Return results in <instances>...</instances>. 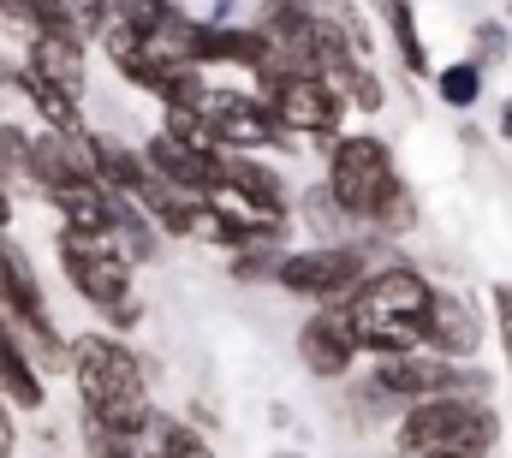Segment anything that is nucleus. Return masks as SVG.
<instances>
[{"instance_id":"38","label":"nucleus","mask_w":512,"mask_h":458,"mask_svg":"<svg viewBox=\"0 0 512 458\" xmlns=\"http://www.w3.org/2000/svg\"><path fill=\"white\" fill-rule=\"evenodd\" d=\"M274 458H304V453H274Z\"/></svg>"},{"instance_id":"9","label":"nucleus","mask_w":512,"mask_h":458,"mask_svg":"<svg viewBox=\"0 0 512 458\" xmlns=\"http://www.w3.org/2000/svg\"><path fill=\"white\" fill-rule=\"evenodd\" d=\"M399 405H417V399H435V393H489V375L477 363H453V357H435V351H399V357H376L370 369Z\"/></svg>"},{"instance_id":"17","label":"nucleus","mask_w":512,"mask_h":458,"mask_svg":"<svg viewBox=\"0 0 512 458\" xmlns=\"http://www.w3.org/2000/svg\"><path fill=\"white\" fill-rule=\"evenodd\" d=\"M90 149H96V179H102L108 191L137 197V191L149 185V161H143V149H137V143L114 137V131H90Z\"/></svg>"},{"instance_id":"30","label":"nucleus","mask_w":512,"mask_h":458,"mask_svg":"<svg viewBox=\"0 0 512 458\" xmlns=\"http://www.w3.org/2000/svg\"><path fill=\"white\" fill-rule=\"evenodd\" d=\"M346 102H352V114H382L387 108V84H382V72H376V60H364L346 78Z\"/></svg>"},{"instance_id":"37","label":"nucleus","mask_w":512,"mask_h":458,"mask_svg":"<svg viewBox=\"0 0 512 458\" xmlns=\"http://www.w3.org/2000/svg\"><path fill=\"white\" fill-rule=\"evenodd\" d=\"M423 458H489V453H423Z\"/></svg>"},{"instance_id":"2","label":"nucleus","mask_w":512,"mask_h":458,"mask_svg":"<svg viewBox=\"0 0 512 458\" xmlns=\"http://www.w3.org/2000/svg\"><path fill=\"white\" fill-rule=\"evenodd\" d=\"M340 304L352 310L364 357H399V351H423V316L435 304V286L411 262H376L364 286Z\"/></svg>"},{"instance_id":"34","label":"nucleus","mask_w":512,"mask_h":458,"mask_svg":"<svg viewBox=\"0 0 512 458\" xmlns=\"http://www.w3.org/2000/svg\"><path fill=\"white\" fill-rule=\"evenodd\" d=\"M18 453V429H12V405L0 399V458H12Z\"/></svg>"},{"instance_id":"28","label":"nucleus","mask_w":512,"mask_h":458,"mask_svg":"<svg viewBox=\"0 0 512 458\" xmlns=\"http://www.w3.org/2000/svg\"><path fill=\"white\" fill-rule=\"evenodd\" d=\"M155 131H167V137H179V143H197V149H221L215 143V125L203 108H161V125Z\"/></svg>"},{"instance_id":"24","label":"nucleus","mask_w":512,"mask_h":458,"mask_svg":"<svg viewBox=\"0 0 512 458\" xmlns=\"http://www.w3.org/2000/svg\"><path fill=\"white\" fill-rule=\"evenodd\" d=\"M435 78V96H441V108H453V114H471L477 102H483V84H489V72L465 54V60H447L441 72H429Z\"/></svg>"},{"instance_id":"33","label":"nucleus","mask_w":512,"mask_h":458,"mask_svg":"<svg viewBox=\"0 0 512 458\" xmlns=\"http://www.w3.org/2000/svg\"><path fill=\"white\" fill-rule=\"evenodd\" d=\"M495 340H501V357H507V375H512V280H495Z\"/></svg>"},{"instance_id":"15","label":"nucleus","mask_w":512,"mask_h":458,"mask_svg":"<svg viewBox=\"0 0 512 458\" xmlns=\"http://www.w3.org/2000/svg\"><path fill=\"white\" fill-rule=\"evenodd\" d=\"M48 209L66 232H114V191L102 179H72L60 191H48Z\"/></svg>"},{"instance_id":"23","label":"nucleus","mask_w":512,"mask_h":458,"mask_svg":"<svg viewBox=\"0 0 512 458\" xmlns=\"http://www.w3.org/2000/svg\"><path fill=\"white\" fill-rule=\"evenodd\" d=\"M0 179L12 191H36V131L18 119H0Z\"/></svg>"},{"instance_id":"25","label":"nucleus","mask_w":512,"mask_h":458,"mask_svg":"<svg viewBox=\"0 0 512 458\" xmlns=\"http://www.w3.org/2000/svg\"><path fill=\"white\" fill-rule=\"evenodd\" d=\"M411 227H417V191L399 179L382 203H376V215H370V227L364 232H370V238H405Z\"/></svg>"},{"instance_id":"19","label":"nucleus","mask_w":512,"mask_h":458,"mask_svg":"<svg viewBox=\"0 0 512 458\" xmlns=\"http://www.w3.org/2000/svg\"><path fill=\"white\" fill-rule=\"evenodd\" d=\"M382 6V24H387V42L399 54V66L411 78H429V42L417 30V0H376Z\"/></svg>"},{"instance_id":"18","label":"nucleus","mask_w":512,"mask_h":458,"mask_svg":"<svg viewBox=\"0 0 512 458\" xmlns=\"http://www.w3.org/2000/svg\"><path fill=\"white\" fill-rule=\"evenodd\" d=\"M143 458H215V447L197 423H185L173 411H155L149 429H143Z\"/></svg>"},{"instance_id":"29","label":"nucleus","mask_w":512,"mask_h":458,"mask_svg":"<svg viewBox=\"0 0 512 458\" xmlns=\"http://www.w3.org/2000/svg\"><path fill=\"white\" fill-rule=\"evenodd\" d=\"M507 54H512V30L501 18H477L471 24V60L489 72V66H507Z\"/></svg>"},{"instance_id":"6","label":"nucleus","mask_w":512,"mask_h":458,"mask_svg":"<svg viewBox=\"0 0 512 458\" xmlns=\"http://www.w3.org/2000/svg\"><path fill=\"white\" fill-rule=\"evenodd\" d=\"M322 155H328V173H322L328 191L340 197V209L352 215V227L364 232L370 215H376V203L399 185V161H393L387 137H376V131H340Z\"/></svg>"},{"instance_id":"16","label":"nucleus","mask_w":512,"mask_h":458,"mask_svg":"<svg viewBox=\"0 0 512 458\" xmlns=\"http://www.w3.org/2000/svg\"><path fill=\"white\" fill-rule=\"evenodd\" d=\"M0 322H6V316H0ZM0 399H6L12 411H30V417L48 411V375L36 369V357L18 345L12 328L0 334Z\"/></svg>"},{"instance_id":"21","label":"nucleus","mask_w":512,"mask_h":458,"mask_svg":"<svg viewBox=\"0 0 512 458\" xmlns=\"http://www.w3.org/2000/svg\"><path fill=\"white\" fill-rule=\"evenodd\" d=\"M114 238H120V250H126L137 268H143V262H155V256H161V244H167V232L149 221V209H143V203H131V197H120V191H114Z\"/></svg>"},{"instance_id":"11","label":"nucleus","mask_w":512,"mask_h":458,"mask_svg":"<svg viewBox=\"0 0 512 458\" xmlns=\"http://www.w3.org/2000/svg\"><path fill=\"white\" fill-rule=\"evenodd\" d=\"M423 351L453 357V363H477V351H483V310L465 292L435 286V304L423 316Z\"/></svg>"},{"instance_id":"13","label":"nucleus","mask_w":512,"mask_h":458,"mask_svg":"<svg viewBox=\"0 0 512 458\" xmlns=\"http://www.w3.org/2000/svg\"><path fill=\"white\" fill-rule=\"evenodd\" d=\"M221 185H233L251 209L262 215H280V221H298L292 209H298V197H292V185H286V173L274 167V161H262V155H245V149H221Z\"/></svg>"},{"instance_id":"5","label":"nucleus","mask_w":512,"mask_h":458,"mask_svg":"<svg viewBox=\"0 0 512 458\" xmlns=\"http://www.w3.org/2000/svg\"><path fill=\"white\" fill-rule=\"evenodd\" d=\"M376 268V250H370V232L358 238H310L304 250H280L274 262V286L286 298H304V304H340L364 286V274Z\"/></svg>"},{"instance_id":"35","label":"nucleus","mask_w":512,"mask_h":458,"mask_svg":"<svg viewBox=\"0 0 512 458\" xmlns=\"http://www.w3.org/2000/svg\"><path fill=\"white\" fill-rule=\"evenodd\" d=\"M12 221H18V203H12V185L0 179V232L12 227Z\"/></svg>"},{"instance_id":"32","label":"nucleus","mask_w":512,"mask_h":458,"mask_svg":"<svg viewBox=\"0 0 512 458\" xmlns=\"http://www.w3.org/2000/svg\"><path fill=\"white\" fill-rule=\"evenodd\" d=\"M66 12H72V30H78L84 42H96V36L114 24V0H66Z\"/></svg>"},{"instance_id":"26","label":"nucleus","mask_w":512,"mask_h":458,"mask_svg":"<svg viewBox=\"0 0 512 458\" xmlns=\"http://www.w3.org/2000/svg\"><path fill=\"white\" fill-rule=\"evenodd\" d=\"M179 12H185L179 0H114V18H120V24H131L143 42H155V36H161Z\"/></svg>"},{"instance_id":"8","label":"nucleus","mask_w":512,"mask_h":458,"mask_svg":"<svg viewBox=\"0 0 512 458\" xmlns=\"http://www.w3.org/2000/svg\"><path fill=\"white\" fill-rule=\"evenodd\" d=\"M203 114L215 125L221 149H245V155H256V149H292V137L274 119V102L256 84H215L209 102H203Z\"/></svg>"},{"instance_id":"36","label":"nucleus","mask_w":512,"mask_h":458,"mask_svg":"<svg viewBox=\"0 0 512 458\" xmlns=\"http://www.w3.org/2000/svg\"><path fill=\"white\" fill-rule=\"evenodd\" d=\"M495 131H501V143H512V102H501V119H495Z\"/></svg>"},{"instance_id":"10","label":"nucleus","mask_w":512,"mask_h":458,"mask_svg":"<svg viewBox=\"0 0 512 458\" xmlns=\"http://www.w3.org/2000/svg\"><path fill=\"white\" fill-rule=\"evenodd\" d=\"M364 345H358V328H352V310L346 304H316L298 328V363L316 375V381H346L358 369Z\"/></svg>"},{"instance_id":"12","label":"nucleus","mask_w":512,"mask_h":458,"mask_svg":"<svg viewBox=\"0 0 512 458\" xmlns=\"http://www.w3.org/2000/svg\"><path fill=\"white\" fill-rule=\"evenodd\" d=\"M137 149H143L149 173L167 179V185H179L185 197H209L221 185V149H197V143H179L167 131H149Z\"/></svg>"},{"instance_id":"1","label":"nucleus","mask_w":512,"mask_h":458,"mask_svg":"<svg viewBox=\"0 0 512 458\" xmlns=\"http://www.w3.org/2000/svg\"><path fill=\"white\" fill-rule=\"evenodd\" d=\"M66 375L78 387V417L126 429V435L149 429V417H155V405H149V369H143L137 345H126V334H114V328L72 334V369Z\"/></svg>"},{"instance_id":"27","label":"nucleus","mask_w":512,"mask_h":458,"mask_svg":"<svg viewBox=\"0 0 512 458\" xmlns=\"http://www.w3.org/2000/svg\"><path fill=\"white\" fill-rule=\"evenodd\" d=\"M84 458H143V435H126V429H108V423L84 417Z\"/></svg>"},{"instance_id":"20","label":"nucleus","mask_w":512,"mask_h":458,"mask_svg":"<svg viewBox=\"0 0 512 458\" xmlns=\"http://www.w3.org/2000/svg\"><path fill=\"white\" fill-rule=\"evenodd\" d=\"M131 203H143V209H149V221L167 232V238H191V227H197V203H203V197H185L179 185H167V179H155V173H149V185H143Z\"/></svg>"},{"instance_id":"7","label":"nucleus","mask_w":512,"mask_h":458,"mask_svg":"<svg viewBox=\"0 0 512 458\" xmlns=\"http://www.w3.org/2000/svg\"><path fill=\"white\" fill-rule=\"evenodd\" d=\"M268 102H274V119H280V131L292 143H322V149L346 131V114H352L346 90L328 84L322 72H280Z\"/></svg>"},{"instance_id":"14","label":"nucleus","mask_w":512,"mask_h":458,"mask_svg":"<svg viewBox=\"0 0 512 458\" xmlns=\"http://www.w3.org/2000/svg\"><path fill=\"white\" fill-rule=\"evenodd\" d=\"M24 66L42 72L48 84L72 90V96H90V42L66 24V30H42L24 42Z\"/></svg>"},{"instance_id":"22","label":"nucleus","mask_w":512,"mask_h":458,"mask_svg":"<svg viewBox=\"0 0 512 458\" xmlns=\"http://www.w3.org/2000/svg\"><path fill=\"white\" fill-rule=\"evenodd\" d=\"M292 215L310 227V238H322V244H328V238H358L352 215H346V209H340V197L328 191V179H316V185L298 197V209H292Z\"/></svg>"},{"instance_id":"4","label":"nucleus","mask_w":512,"mask_h":458,"mask_svg":"<svg viewBox=\"0 0 512 458\" xmlns=\"http://www.w3.org/2000/svg\"><path fill=\"white\" fill-rule=\"evenodd\" d=\"M399 453H495L501 441V411L477 393H435L399 411Z\"/></svg>"},{"instance_id":"31","label":"nucleus","mask_w":512,"mask_h":458,"mask_svg":"<svg viewBox=\"0 0 512 458\" xmlns=\"http://www.w3.org/2000/svg\"><path fill=\"white\" fill-rule=\"evenodd\" d=\"M274 262H280V250H233L227 256V274L239 286H274Z\"/></svg>"},{"instance_id":"3","label":"nucleus","mask_w":512,"mask_h":458,"mask_svg":"<svg viewBox=\"0 0 512 458\" xmlns=\"http://www.w3.org/2000/svg\"><path fill=\"white\" fill-rule=\"evenodd\" d=\"M54 262H60L72 298L102 316V328L131 334V328L143 322V304H137V286H131V280H137V262L120 250L114 232L96 238V232H66L60 227L54 232Z\"/></svg>"}]
</instances>
